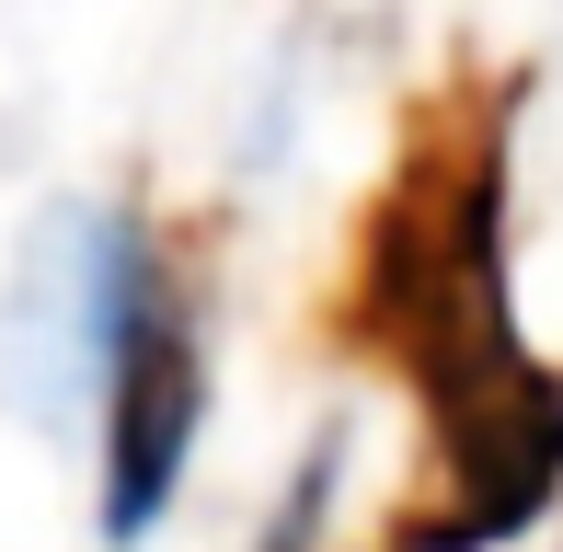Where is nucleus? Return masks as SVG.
I'll return each instance as SVG.
<instances>
[{
	"instance_id": "obj_1",
	"label": "nucleus",
	"mask_w": 563,
	"mask_h": 552,
	"mask_svg": "<svg viewBox=\"0 0 563 552\" xmlns=\"http://www.w3.org/2000/svg\"><path fill=\"white\" fill-rule=\"evenodd\" d=\"M356 334L415 380L426 426H460L541 380L506 311V115H449L415 139L356 254Z\"/></svg>"
},
{
	"instance_id": "obj_2",
	"label": "nucleus",
	"mask_w": 563,
	"mask_h": 552,
	"mask_svg": "<svg viewBox=\"0 0 563 552\" xmlns=\"http://www.w3.org/2000/svg\"><path fill=\"white\" fill-rule=\"evenodd\" d=\"M92 391H104V541H150L173 484H185L196 415H208V357H196L185 288L162 276V254L126 265Z\"/></svg>"
}]
</instances>
